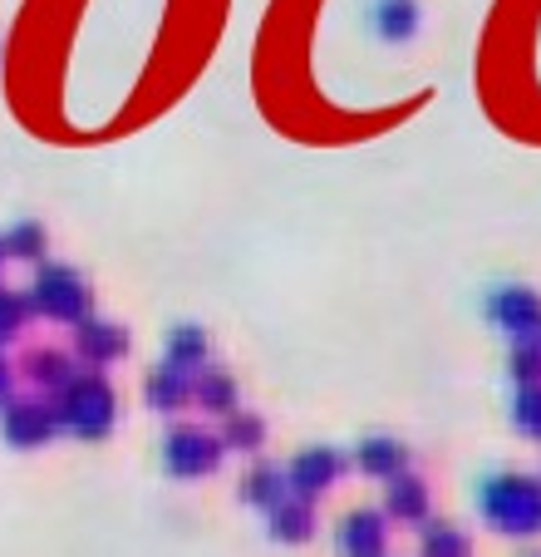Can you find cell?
Listing matches in <instances>:
<instances>
[{"mask_svg":"<svg viewBox=\"0 0 541 557\" xmlns=\"http://www.w3.org/2000/svg\"><path fill=\"white\" fill-rule=\"evenodd\" d=\"M482 518H488L498 533H537L541 528V484L537 479H521V473H492L488 484L478 488Z\"/></svg>","mask_w":541,"mask_h":557,"instance_id":"obj_1","label":"cell"},{"mask_svg":"<svg viewBox=\"0 0 541 557\" xmlns=\"http://www.w3.org/2000/svg\"><path fill=\"white\" fill-rule=\"evenodd\" d=\"M64 430H74L79 440H104L114 430V414H118V400L109 389L104 375H70V385L60 389V405H54Z\"/></svg>","mask_w":541,"mask_h":557,"instance_id":"obj_2","label":"cell"},{"mask_svg":"<svg viewBox=\"0 0 541 557\" xmlns=\"http://www.w3.org/2000/svg\"><path fill=\"white\" fill-rule=\"evenodd\" d=\"M25 306H35V311L50 315V321H70V326H84V321H89V306H95V296H89L84 276L70 272V267H35Z\"/></svg>","mask_w":541,"mask_h":557,"instance_id":"obj_3","label":"cell"},{"mask_svg":"<svg viewBox=\"0 0 541 557\" xmlns=\"http://www.w3.org/2000/svg\"><path fill=\"white\" fill-rule=\"evenodd\" d=\"M222 440L207 430H192V424H177L173 434L163 440V463L167 473H177V479H202V473H217L222 463Z\"/></svg>","mask_w":541,"mask_h":557,"instance_id":"obj_4","label":"cell"},{"mask_svg":"<svg viewBox=\"0 0 541 557\" xmlns=\"http://www.w3.org/2000/svg\"><path fill=\"white\" fill-rule=\"evenodd\" d=\"M0 430H5V440H11L15 449H35V444L54 440L60 414H54V405H45V400H11L5 414H0Z\"/></svg>","mask_w":541,"mask_h":557,"instance_id":"obj_5","label":"cell"},{"mask_svg":"<svg viewBox=\"0 0 541 557\" xmlns=\"http://www.w3.org/2000/svg\"><path fill=\"white\" fill-rule=\"evenodd\" d=\"M344 473V459H340V449H301L291 459V469H286V488H291L295 498H315V494H325V488L335 484Z\"/></svg>","mask_w":541,"mask_h":557,"instance_id":"obj_6","label":"cell"},{"mask_svg":"<svg viewBox=\"0 0 541 557\" xmlns=\"http://www.w3.org/2000/svg\"><path fill=\"white\" fill-rule=\"evenodd\" d=\"M488 315L512 336H531V331H541V296L531 286L507 282L488 296Z\"/></svg>","mask_w":541,"mask_h":557,"instance_id":"obj_7","label":"cell"},{"mask_svg":"<svg viewBox=\"0 0 541 557\" xmlns=\"http://www.w3.org/2000/svg\"><path fill=\"white\" fill-rule=\"evenodd\" d=\"M335 547H340V557H385V547H389L385 513L354 508V513L335 528Z\"/></svg>","mask_w":541,"mask_h":557,"instance_id":"obj_8","label":"cell"},{"mask_svg":"<svg viewBox=\"0 0 541 557\" xmlns=\"http://www.w3.org/2000/svg\"><path fill=\"white\" fill-rule=\"evenodd\" d=\"M74 350H79V360H89V366H109V360H118L128 350V331L89 315V321L74 331Z\"/></svg>","mask_w":541,"mask_h":557,"instance_id":"obj_9","label":"cell"},{"mask_svg":"<svg viewBox=\"0 0 541 557\" xmlns=\"http://www.w3.org/2000/svg\"><path fill=\"white\" fill-rule=\"evenodd\" d=\"M354 463L369 479H399V473H408V449L399 440H389V434H369L354 449Z\"/></svg>","mask_w":541,"mask_h":557,"instance_id":"obj_10","label":"cell"},{"mask_svg":"<svg viewBox=\"0 0 541 557\" xmlns=\"http://www.w3.org/2000/svg\"><path fill=\"white\" fill-rule=\"evenodd\" d=\"M369 30L385 45H404L418 30V5L414 0H375L369 5Z\"/></svg>","mask_w":541,"mask_h":557,"instance_id":"obj_11","label":"cell"},{"mask_svg":"<svg viewBox=\"0 0 541 557\" xmlns=\"http://www.w3.org/2000/svg\"><path fill=\"white\" fill-rule=\"evenodd\" d=\"M315 533V513H311V498H281L270 508V537L281 543H305Z\"/></svg>","mask_w":541,"mask_h":557,"instance_id":"obj_12","label":"cell"},{"mask_svg":"<svg viewBox=\"0 0 541 557\" xmlns=\"http://www.w3.org/2000/svg\"><path fill=\"white\" fill-rule=\"evenodd\" d=\"M207 350H212V341H207V331L202 326H177L173 336H167V366L173 370H207Z\"/></svg>","mask_w":541,"mask_h":557,"instance_id":"obj_13","label":"cell"},{"mask_svg":"<svg viewBox=\"0 0 541 557\" xmlns=\"http://www.w3.org/2000/svg\"><path fill=\"white\" fill-rule=\"evenodd\" d=\"M188 400H192V380L183 375V370L158 366L153 375H148V405H153V410L173 414V410H183Z\"/></svg>","mask_w":541,"mask_h":557,"instance_id":"obj_14","label":"cell"},{"mask_svg":"<svg viewBox=\"0 0 541 557\" xmlns=\"http://www.w3.org/2000/svg\"><path fill=\"white\" fill-rule=\"evenodd\" d=\"M385 508L394 518H404V523H424V518H428V488H424V479H414V473H399V479H389Z\"/></svg>","mask_w":541,"mask_h":557,"instance_id":"obj_15","label":"cell"},{"mask_svg":"<svg viewBox=\"0 0 541 557\" xmlns=\"http://www.w3.org/2000/svg\"><path fill=\"white\" fill-rule=\"evenodd\" d=\"M192 400L212 414H231L237 410V380H231L227 370H198V380H192Z\"/></svg>","mask_w":541,"mask_h":557,"instance_id":"obj_16","label":"cell"},{"mask_svg":"<svg viewBox=\"0 0 541 557\" xmlns=\"http://www.w3.org/2000/svg\"><path fill=\"white\" fill-rule=\"evenodd\" d=\"M241 498L270 513V508H276V504L286 498V473H281V469H270V463H256V469L247 473V484H241Z\"/></svg>","mask_w":541,"mask_h":557,"instance_id":"obj_17","label":"cell"},{"mask_svg":"<svg viewBox=\"0 0 541 557\" xmlns=\"http://www.w3.org/2000/svg\"><path fill=\"white\" fill-rule=\"evenodd\" d=\"M261 440H266V424H261V414L251 410H231L227 414V430H222V449H261Z\"/></svg>","mask_w":541,"mask_h":557,"instance_id":"obj_18","label":"cell"},{"mask_svg":"<svg viewBox=\"0 0 541 557\" xmlns=\"http://www.w3.org/2000/svg\"><path fill=\"white\" fill-rule=\"evenodd\" d=\"M473 547H468V533L463 528H453V523H424V557H468Z\"/></svg>","mask_w":541,"mask_h":557,"instance_id":"obj_19","label":"cell"},{"mask_svg":"<svg viewBox=\"0 0 541 557\" xmlns=\"http://www.w3.org/2000/svg\"><path fill=\"white\" fill-rule=\"evenodd\" d=\"M0 252L5 257H21V262H40L45 257V227L40 222H15L11 232H5V243H0Z\"/></svg>","mask_w":541,"mask_h":557,"instance_id":"obj_20","label":"cell"},{"mask_svg":"<svg viewBox=\"0 0 541 557\" xmlns=\"http://www.w3.org/2000/svg\"><path fill=\"white\" fill-rule=\"evenodd\" d=\"M25 375H30L35 385H45V389H64L74 370H70V360H64L60 350H35L30 366H25Z\"/></svg>","mask_w":541,"mask_h":557,"instance_id":"obj_21","label":"cell"},{"mask_svg":"<svg viewBox=\"0 0 541 557\" xmlns=\"http://www.w3.org/2000/svg\"><path fill=\"white\" fill-rule=\"evenodd\" d=\"M512 420H517L527 434H541V385H521V389H517Z\"/></svg>","mask_w":541,"mask_h":557,"instance_id":"obj_22","label":"cell"},{"mask_svg":"<svg viewBox=\"0 0 541 557\" xmlns=\"http://www.w3.org/2000/svg\"><path fill=\"white\" fill-rule=\"evenodd\" d=\"M25 311H30V306H25V296L0 286V346H5V341L25 326Z\"/></svg>","mask_w":541,"mask_h":557,"instance_id":"obj_23","label":"cell"},{"mask_svg":"<svg viewBox=\"0 0 541 557\" xmlns=\"http://www.w3.org/2000/svg\"><path fill=\"white\" fill-rule=\"evenodd\" d=\"M512 375H517L521 385H537V375H541V350H537V346H517V350H512Z\"/></svg>","mask_w":541,"mask_h":557,"instance_id":"obj_24","label":"cell"},{"mask_svg":"<svg viewBox=\"0 0 541 557\" xmlns=\"http://www.w3.org/2000/svg\"><path fill=\"white\" fill-rule=\"evenodd\" d=\"M5 395H11V366H5V356H0V405H5Z\"/></svg>","mask_w":541,"mask_h":557,"instance_id":"obj_25","label":"cell"},{"mask_svg":"<svg viewBox=\"0 0 541 557\" xmlns=\"http://www.w3.org/2000/svg\"><path fill=\"white\" fill-rule=\"evenodd\" d=\"M527 557H541V553H527Z\"/></svg>","mask_w":541,"mask_h":557,"instance_id":"obj_26","label":"cell"},{"mask_svg":"<svg viewBox=\"0 0 541 557\" xmlns=\"http://www.w3.org/2000/svg\"><path fill=\"white\" fill-rule=\"evenodd\" d=\"M0 262H5V252H0Z\"/></svg>","mask_w":541,"mask_h":557,"instance_id":"obj_27","label":"cell"}]
</instances>
